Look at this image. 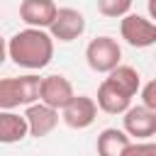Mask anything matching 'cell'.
<instances>
[{
  "label": "cell",
  "instance_id": "obj_1",
  "mask_svg": "<svg viewBox=\"0 0 156 156\" xmlns=\"http://www.w3.org/2000/svg\"><path fill=\"white\" fill-rule=\"evenodd\" d=\"M7 56L12 58V63L29 71L46 68L54 58V37L46 29H37V27L20 29L7 41Z\"/></svg>",
  "mask_w": 156,
  "mask_h": 156
},
{
  "label": "cell",
  "instance_id": "obj_2",
  "mask_svg": "<svg viewBox=\"0 0 156 156\" xmlns=\"http://www.w3.org/2000/svg\"><path fill=\"white\" fill-rule=\"evenodd\" d=\"M41 100V78L34 73L0 80V110H15L20 105H34Z\"/></svg>",
  "mask_w": 156,
  "mask_h": 156
},
{
  "label": "cell",
  "instance_id": "obj_3",
  "mask_svg": "<svg viewBox=\"0 0 156 156\" xmlns=\"http://www.w3.org/2000/svg\"><path fill=\"white\" fill-rule=\"evenodd\" d=\"M85 61L95 73H112L117 66H122V46L112 37H95L85 46Z\"/></svg>",
  "mask_w": 156,
  "mask_h": 156
},
{
  "label": "cell",
  "instance_id": "obj_4",
  "mask_svg": "<svg viewBox=\"0 0 156 156\" xmlns=\"http://www.w3.org/2000/svg\"><path fill=\"white\" fill-rule=\"evenodd\" d=\"M119 34L122 39L134 46V49H146V46H154L156 44V22L154 20H146L141 15H134L129 12L127 17H122L119 22Z\"/></svg>",
  "mask_w": 156,
  "mask_h": 156
},
{
  "label": "cell",
  "instance_id": "obj_5",
  "mask_svg": "<svg viewBox=\"0 0 156 156\" xmlns=\"http://www.w3.org/2000/svg\"><path fill=\"white\" fill-rule=\"evenodd\" d=\"M98 117V102L90 95H76L63 110H61V119L71 127V129H88Z\"/></svg>",
  "mask_w": 156,
  "mask_h": 156
},
{
  "label": "cell",
  "instance_id": "obj_6",
  "mask_svg": "<svg viewBox=\"0 0 156 156\" xmlns=\"http://www.w3.org/2000/svg\"><path fill=\"white\" fill-rule=\"evenodd\" d=\"M73 98H76V93H73V85L66 76L51 73V76L41 78V100L39 102H44L54 110H63Z\"/></svg>",
  "mask_w": 156,
  "mask_h": 156
},
{
  "label": "cell",
  "instance_id": "obj_7",
  "mask_svg": "<svg viewBox=\"0 0 156 156\" xmlns=\"http://www.w3.org/2000/svg\"><path fill=\"white\" fill-rule=\"evenodd\" d=\"M58 15V7L54 0H22L20 2V20L27 27L49 29Z\"/></svg>",
  "mask_w": 156,
  "mask_h": 156
},
{
  "label": "cell",
  "instance_id": "obj_8",
  "mask_svg": "<svg viewBox=\"0 0 156 156\" xmlns=\"http://www.w3.org/2000/svg\"><path fill=\"white\" fill-rule=\"evenodd\" d=\"M85 32V17L83 12L73 10V7H61L54 24L49 27V34L58 41H73Z\"/></svg>",
  "mask_w": 156,
  "mask_h": 156
},
{
  "label": "cell",
  "instance_id": "obj_9",
  "mask_svg": "<svg viewBox=\"0 0 156 156\" xmlns=\"http://www.w3.org/2000/svg\"><path fill=\"white\" fill-rule=\"evenodd\" d=\"M122 124H124V132L129 136H136V139L154 136L156 134V112L149 110L146 105L129 107L122 117Z\"/></svg>",
  "mask_w": 156,
  "mask_h": 156
},
{
  "label": "cell",
  "instance_id": "obj_10",
  "mask_svg": "<svg viewBox=\"0 0 156 156\" xmlns=\"http://www.w3.org/2000/svg\"><path fill=\"white\" fill-rule=\"evenodd\" d=\"M98 107L107 115H124L132 107V95H127L119 85H115L110 78H105L98 88Z\"/></svg>",
  "mask_w": 156,
  "mask_h": 156
},
{
  "label": "cell",
  "instance_id": "obj_11",
  "mask_svg": "<svg viewBox=\"0 0 156 156\" xmlns=\"http://www.w3.org/2000/svg\"><path fill=\"white\" fill-rule=\"evenodd\" d=\"M24 117H27V122H29V134L37 136V139L51 134V132L56 129V124H58V110H54V107H49V105H44V102L29 105L27 112H24Z\"/></svg>",
  "mask_w": 156,
  "mask_h": 156
},
{
  "label": "cell",
  "instance_id": "obj_12",
  "mask_svg": "<svg viewBox=\"0 0 156 156\" xmlns=\"http://www.w3.org/2000/svg\"><path fill=\"white\" fill-rule=\"evenodd\" d=\"M29 134V122L24 115H17L12 110L0 112V141L2 144H15L22 141Z\"/></svg>",
  "mask_w": 156,
  "mask_h": 156
},
{
  "label": "cell",
  "instance_id": "obj_13",
  "mask_svg": "<svg viewBox=\"0 0 156 156\" xmlns=\"http://www.w3.org/2000/svg\"><path fill=\"white\" fill-rule=\"evenodd\" d=\"M129 146H132V139L124 129L107 127L98 136V156H124Z\"/></svg>",
  "mask_w": 156,
  "mask_h": 156
},
{
  "label": "cell",
  "instance_id": "obj_14",
  "mask_svg": "<svg viewBox=\"0 0 156 156\" xmlns=\"http://www.w3.org/2000/svg\"><path fill=\"white\" fill-rule=\"evenodd\" d=\"M107 78L115 83V85H119L127 95H136L139 90H141V78H139V73H136V68H132V66H117L112 73H107Z\"/></svg>",
  "mask_w": 156,
  "mask_h": 156
},
{
  "label": "cell",
  "instance_id": "obj_15",
  "mask_svg": "<svg viewBox=\"0 0 156 156\" xmlns=\"http://www.w3.org/2000/svg\"><path fill=\"white\" fill-rule=\"evenodd\" d=\"M132 0H98V12L105 17H127Z\"/></svg>",
  "mask_w": 156,
  "mask_h": 156
},
{
  "label": "cell",
  "instance_id": "obj_16",
  "mask_svg": "<svg viewBox=\"0 0 156 156\" xmlns=\"http://www.w3.org/2000/svg\"><path fill=\"white\" fill-rule=\"evenodd\" d=\"M124 156H156V141H136L127 149Z\"/></svg>",
  "mask_w": 156,
  "mask_h": 156
},
{
  "label": "cell",
  "instance_id": "obj_17",
  "mask_svg": "<svg viewBox=\"0 0 156 156\" xmlns=\"http://www.w3.org/2000/svg\"><path fill=\"white\" fill-rule=\"evenodd\" d=\"M141 105H146L149 110L156 112V78L149 80V83L141 88Z\"/></svg>",
  "mask_w": 156,
  "mask_h": 156
},
{
  "label": "cell",
  "instance_id": "obj_18",
  "mask_svg": "<svg viewBox=\"0 0 156 156\" xmlns=\"http://www.w3.org/2000/svg\"><path fill=\"white\" fill-rule=\"evenodd\" d=\"M146 10H149V17L156 22V0H149L146 2Z\"/></svg>",
  "mask_w": 156,
  "mask_h": 156
}]
</instances>
